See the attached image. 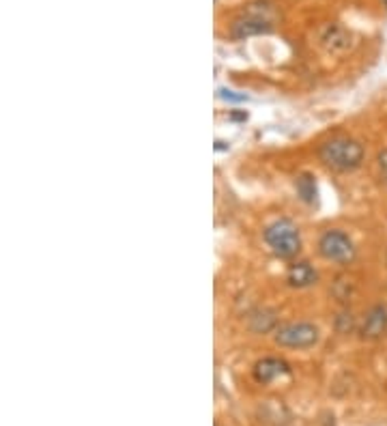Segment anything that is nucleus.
Returning a JSON list of instances; mask_svg holds the SVG:
<instances>
[{
	"instance_id": "obj_1",
	"label": "nucleus",
	"mask_w": 387,
	"mask_h": 426,
	"mask_svg": "<svg viewBox=\"0 0 387 426\" xmlns=\"http://www.w3.org/2000/svg\"><path fill=\"white\" fill-rule=\"evenodd\" d=\"M319 159L336 172H351L362 166L364 162V147L357 140L336 136L319 147Z\"/></svg>"
},
{
	"instance_id": "obj_2",
	"label": "nucleus",
	"mask_w": 387,
	"mask_h": 426,
	"mask_svg": "<svg viewBox=\"0 0 387 426\" xmlns=\"http://www.w3.org/2000/svg\"><path fill=\"white\" fill-rule=\"evenodd\" d=\"M265 241L271 247V252L280 258H293L302 250V235H299V228L282 218L275 220L265 228Z\"/></svg>"
},
{
	"instance_id": "obj_3",
	"label": "nucleus",
	"mask_w": 387,
	"mask_h": 426,
	"mask_svg": "<svg viewBox=\"0 0 387 426\" xmlns=\"http://www.w3.org/2000/svg\"><path fill=\"white\" fill-rule=\"evenodd\" d=\"M319 254L329 261V263H336V265H348L355 261V243L351 241V237L346 233L338 228H331L325 230L319 239Z\"/></svg>"
},
{
	"instance_id": "obj_4",
	"label": "nucleus",
	"mask_w": 387,
	"mask_h": 426,
	"mask_svg": "<svg viewBox=\"0 0 387 426\" xmlns=\"http://www.w3.org/2000/svg\"><path fill=\"white\" fill-rule=\"evenodd\" d=\"M275 343L286 349H310L319 343V327L306 321L284 323L275 327Z\"/></svg>"
},
{
	"instance_id": "obj_5",
	"label": "nucleus",
	"mask_w": 387,
	"mask_h": 426,
	"mask_svg": "<svg viewBox=\"0 0 387 426\" xmlns=\"http://www.w3.org/2000/svg\"><path fill=\"white\" fill-rule=\"evenodd\" d=\"M265 5H250L248 11H243L241 17H237L231 34L235 39H245V37H254V34H262L271 30V17L267 15Z\"/></svg>"
},
{
	"instance_id": "obj_6",
	"label": "nucleus",
	"mask_w": 387,
	"mask_h": 426,
	"mask_svg": "<svg viewBox=\"0 0 387 426\" xmlns=\"http://www.w3.org/2000/svg\"><path fill=\"white\" fill-rule=\"evenodd\" d=\"M385 332H387V308L383 304L373 306L364 318L362 336L364 338H381Z\"/></svg>"
},
{
	"instance_id": "obj_7",
	"label": "nucleus",
	"mask_w": 387,
	"mask_h": 426,
	"mask_svg": "<svg viewBox=\"0 0 387 426\" xmlns=\"http://www.w3.org/2000/svg\"><path fill=\"white\" fill-rule=\"evenodd\" d=\"M289 372H291L289 364L282 362V360H275V358H265L254 366V377L260 383H271L280 377L289 375Z\"/></svg>"
},
{
	"instance_id": "obj_8",
	"label": "nucleus",
	"mask_w": 387,
	"mask_h": 426,
	"mask_svg": "<svg viewBox=\"0 0 387 426\" xmlns=\"http://www.w3.org/2000/svg\"><path fill=\"white\" fill-rule=\"evenodd\" d=\"M319 280V274L312 267L310 263H295L291 265V270L286 274V282L295 289H306V287H312Z\"/></svg>"
},
{
	"instance_id": "obj_9",
	"label": "nucleus",
	"mask_w": 387,
	"mask_h": 426,
	"mask_svg": "<svg viewBox=\"0 0 387 426\" xmlns=\"http://www.w3.org/2000/svg\"><path fill=\"white\" fill-rule=\"evenodd\" d=\"M273 325H275V314L271 312V310H254L252 314H250V327H252V332H256V334H260V332H269V329H273Z\"/></svg>"
},
{
	"instance_id": "obj_10",
	"label": "nucleus",
	"mask_w": 387,
	"mask_h": 426,
	"mask_svg": "<svg viewBox=\"0 0 387 426\" xmlns=\"http://www.w3.org/2000/svg\"><path fill=\"white\" fill-rule=\"evenodd\" d=\"M295 187H297V194L302 196V201L306 203H314L316 201V183L310 174H299L297 179H295Z\"/></svg>"
},
{
	"instance_id": "obj_11",
	"label": "nucleus",
	"mask_w": 387,
	"mask_h": 426,
	"mask_svg": "<svg viewBox=\"0 0 387 426\" xmlns=\"http://www.w3.org/2000/svg\"><path fill=\"white\" fill-rule=\"evenodd\" d=\"M323 41H327L331 45V50H344L348 45V34L340 26H327V30L323 34Z\"/></svg>"
},
{
	"instance_id": "obj_12",
	"label": "nucleus",
	"mask_w": 387,
	"mask_h": 426,
	"mask_svg": "<svg viewBox=\"0 0 387 426\" xmlns=\"http://www.w3.org/2000/svg\"><path fill=\"white\" fill-rule=\"evenodd\" d=\"M379 170H381V176L387 179V149L379 153Z\"/></svg>"
},
{
	"instance_id": "obj_13",
	"label": "nucleus",
	"mask_w": 387,
	"mask_h": 426,
	"mask_svg": "<svg viewBox=\"0 0 387 426\" xmlns=\"http://www.w3.org/2000/svg\"><path fill=\"white\" fill-rule=\"evenodd\" d=\"M383 3H385V7H387V0H383Z\"/></svg>"
}]
</instances>
